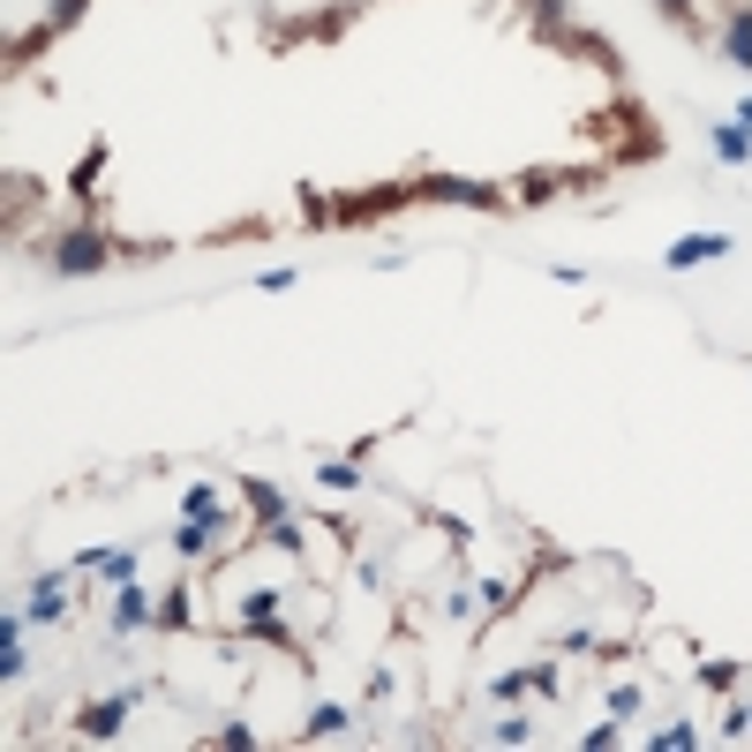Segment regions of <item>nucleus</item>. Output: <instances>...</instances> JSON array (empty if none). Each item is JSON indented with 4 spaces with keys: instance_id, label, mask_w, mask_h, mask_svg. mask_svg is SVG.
I'll return each mask as SVG.
<instances>
[{
    "instance_id": "obj_5",
    "label": "nucleus",
    "mask_w": 752,
    "mask_h": 752,
    "mask_svg": "<svg viewBox=\"0 0 752 752\" xmlns=\"http://www.w3.org/2000/svg\"><path fill=\"white\" fill-rule=\"evenodd\" d=\"M241 625H249L256 640H271V647H294V640H286V625H279V602H271V595H249V602H241Z\"/></svg>"
},
{
    "instance_id": "obj_2",
    "label": "nucleus",
    "mask_w": 752,
    "mask_h": 752,
    "mask_svg": "<svg viewBox=\"0 0 752 752\" xmlns=\"http://www.w3.org/2000/svg\"><path fill=\"white\" fill-rule=\"evenodd\" d=\"M414 196H429V204H474V211H497V204H504V188L467 181V174H429Z\"/></svg>"
},
{
    "instance_id": "obj_9",
    "label": "nucleus",
    "mask_w": 752,
    "mask_h": 752,
    "mask_svg": "<svg viewBox=\"0 0 752 752\" xmlns=\"http://www.w3.org/2000/svg\"><path fill=\"white\" fill-rule=\"evenodd\" d=\"M181 520H204V527H226V497L211 489V482H196L181 497Z\"/></svg>"
},
{
    "instance_id": "obj_15",
    "label": "nucleus",
    "mask_w": 752,
    "mask_h": 752,
    "mask_svg": "<svg viewBox=\"0 0 752 752\" xmlns=\"http://www.w3.org/2000/svg\"><path fill=\"white\" fill-rule=\"evenodd\" d=\"M188 602H196V595H188V587H174V595H166V610H158V625H174V632L196 625V610H188Z\"/></svg>"
},
{
    "instance_id": "obj_16",
    "label": "nucleus",
    "mask_w": 752,
    "mask_h": 752,
    "mask_svg": "<svg viewBox=\"0 0 752 752\" xmlns=\"http://www.w3.org/2000/svg\"><path fill=\"white\" fill-rule=\"evenodd\" d=\"M647 745L655 752H685V745H700V730H692V722H670V730H655Z\"/></svg>"
},
{
    "instance_id": "obj_8",
    "label": "nucleus",
    "mask_w": 752,
    "mask_h": 752,
    "mask_svg": "<svg viewBox=\"0 0 752 752\" xmlns=\"http://www.w3.org/2000/svg\"><path fill=\"white\" fill-rule=\"evenodd\" d=\"M144 625H158L151 595H144V587H121V595H113V632H144Z\"/></svg>"
},
{
    "instance_id": "obj_3",
    "label": "nucleus",
    "mask_w": 752,
    "mask_h": 752,
    "mask_svg": "<svg viewBox=\"0 0 752 752\" xmlns=\"http://www.w3.org/2000/svg\"><path fill=\"white\" fill-rule=\"evenodd\" d=\"M136 700H144V685H128V692H113V700H98V708H83V715H76V730H83V738H113Z\"/></svg>"
},
{
    "instance_id": "obj_10",
    "label": "nucleus",
    "mask_w": 752,
    "mask_h": 752,
    "mask_svg": "<svg viewBox=\"0 0 752 752\" xmlns=\"http://www.w3.org/2000/svg\"><path fill=\"white\" fill-rule=\"evenodd\" d=\"M708 144H715V158H722V166H745V158H752V128L715 121V136H708Z\"/></svg>"
},
{
    "instance_id": "obj_7",
    "label": "nucleus",
    "mask_w": 752,
    "mask_h": 752,
    "mask_svg": "<svg viewBox=\"0 0 752 752\" xmlns=\"http://www.w3.org/2000/svg\"><path fill=\"white\" fill-rule=\"evenodd\" d=\"M83 572H98V580H106V587H128V580H136V550H106V557H91V550H83Z\"/></svg>"
},
{
    "instance_id": "obj_1",
    "label": "nucleus",
    "mask_w": 752,
    "mask_h": 752,
    "mask_svg": "<svg viewBox=\"0 0 752 752\" xmlns=\"http://www.w3.org/2000/svg\"><path fill=\"white\" fill-rule=\"evenodd\" d=\"M46 264H53L61 279H83V271H106V264H113V241H98V234H61Z\"/></svg>"
},
{
    "instance_id": "obj_21",
    "label": "nucleus",
    "mask_w": 752,
    "mask_h": 752,
    "mask_svg": "<svg viewBox=\"0 0 752 752\" xmlns=\"http://www.w3.org/2000/svg\"><path fill=\"white\" fill-rule=\"evenodd\" d=\"M617 738H625L617 722H595V730H587V752H610V745H617Z\"/></svg>"
},
{
    "instance_id": "obj_6",
    "label": "nucleus",
    "mask_w": 752,
    "mask_h": 752,
    "mask_svg": "<svg viewBox=\"0 0 752 752\" xmlns=\"http://www.w3.org/2000/svg\"><path fill=\"white\" fill-rule=\"evenodd\" d=\"M722 61H730V68H745V76H752V8H738V16L722 23Z\"/></svg>"
},
{
    "instance_id": "obj_11",
    "label": "nucleus",
    "mask_w": 752,
    "mask_h": 752,
    "mask_svg": "<svg viewBox=\"0 0 752 752\" xmlns=\"http://www.w3.org/2000/svg\"><path fill=\"white\" fill-rule=\"evenodd\" d=\"M346 722H354V715H346L339 700H324V708H309V722H301V738H309V745H316V738H339Z\"/></svg>"
},
{
    "instance_id": "obj_17",
    "label": "nucleus",
    "mask_w": 752,
    "mask_h": 752,
    "mask_svg": "<svg viewBox=\"0 0 752 752\" xmlns=\"http://www.w3.org/2000/svg\"><path fill=\"white\" fill-rule=\"evenodd\" d=\"M647 708V692L640 685H610V715H640Z\"/></svg>"
},
{
    "instance_id": "obj_23",
    "label": "nucleus",
    "mask_w": 752,
    "mask_h": 752,
    "mask_svg": "<svg viewBox=\"0 0 752 752\" xmlns=\"http://www.w3.org/2000/svg\"><path fill=\"white\" fill-rule=\"evenodd\" d=\"M730 121H738V128H752V98H745V106H738V113H730Z\"/></svg>"
},
{
    "instance_id": "obj_22",
    "label": "nucleus",
    "mask_w": 752,
    "mask_h": 752,
    "mask_svg": "<svg viewBox=\"0 0 752 752\" xmlns=\"http://www.w3.org/2000/svg\"><path fill=\"white\" fill-rule=\"evenodd\" d=\"M662 16H692V0H662Z\"/></svg>"
},
{
    "instance_id": "obj_13",
    "label": "nucleus",
    "mask_w": 752,
    "mask_h": 752,
    "mask_svg": "<svg viewBox=\"0 0 752 752\" xmlns=\"http://www.w3.org/2000/svg\"><path fill=\"white\" fill-rule=\"evenodd\" d=\"M211 534H219V527H204V520H181V534H174V550H181V557L196 564V557H211Z\"/></svg>"
},
{
    "instance_id": "obj_14",
    "label": "nucleus",
    "mask_w": 752,
    "mask_h": 752,
    "mask_svg": "<svg viewBox=\"0 0 752 752\" xmlns=\"http://www.w3.org/2000/svg\"><path fill=\"white\" fill-rule=\"evenodd\" d=\"M241 497H249L256 512H264V520H286V497L271 489V482H241Z\"/></svg>"
},
{
    "instance_id": "obj_12",
    "label": "nucleus",
    "mask_w": 752,
    "mask_h": 752,
    "mask_svg": "<svg viewBox=\"0 0 752 752\" xmlns=\"http://www.w3.org/2000/svg\"><path fill=\"white\" fill-rule=\"evenodd\" d=\"M316 482H324V497H346V489H362L354 459H324V467H316Z\"/></svg>"
},
{
    "instance_id": "obj_19",
    "label": "nucleus",
    "mask_w": 752,
    "mask_h": 752,
    "mask_svg": "<svg viewBox=\"0 0 752 752\" xmlns=\"http://www.w3.org/2000/svg\"><path fill=\"white\" fill-rule=\"evenodd\" d=\"M700 677H708V692H730V685H738V662H708Z\"/></svg>"
},
{
    "instance_id": "obj_18",
    "label": "nucleus",
    "mask_w": 752,
    "mask_h": 752,
    "mask_svg": "<svg viewBox=\"0 0 752 752\" xmlns=\"http://www.w3.org/2000/svg\"><path fill=\"white\" fill-rule=\"evenodd\" d=\"M83 8H91V0H53V16H46V31H68V23H76Z\"/></svg>"
},
{
    "instance_id": "obj_20",
    "label": "nucleus",
    "mask_w": 752,
    "mask_h": 752,
    "mask_svg": "<svg viewBox=\"0 0 752 752\" xmlns=\"http://www.w3.org/2000/svg\"><path fill=\"white\" fill-rule=\"evenodd\" d=\"M219 745H226V752H249V745H256V730H249V722H226Z\"/></svg>"
},
{
    "instance_id": "obj_4",
    "label": "nucleus",
    "mask_w": 752,
    "mask_h": 752,
    "mask_svg": "<svg viewBox=\"0 0 752 752\" xmlns=\"http://www.w3.org/2000/svg\"><path fill=\"white\" fill-rule=\"evenodd\" d=\"M715 256H730V234H685L662 264H670V271H692V264H715Z\"/></svg>"
}]
</instances>
